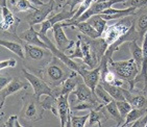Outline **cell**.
Segmentation results:
<instances>
[{
  "instance_id": "1",
  "label": "cell",
  "mask_w": 147,
  "mask_h": 127,
  "mask_svg": "<svg viewBox=\"0 0 147 127\" xmlns=\"http://www.w3.org/2000/svg\"><path fill=\"white\" fill-rule=\"evenodd\" d=\"M74 70L69 68L65 62L59 57L53 58L45 66L43 72V79L52 88H57L62 85L66 79L73 74Z\"/></svg>"
},
{
  "instance_id": "2",
  "label": "cell",
  "mask_w": 147,
  "mask_h": 127,
  "mask_svg": "<svg viewBox=\"0 0 147 127\" xmlns=\"http://www.w3.org/2000/svg\"><path fill=\"white\" fill-rule=\"evenodd\" d=\"M107 62H108V68L111 71H113L117 77L127 82L129 85L128 90L133 91L134 87H135V79L140 72V69L136 62L134 60V58L127 59V60H119V62H114L113 59L111 58Z\"/></svg>"
},
{
  "instance_id": "3",
  "label": "cell",
  "mask_w": 147,
  "mask_h": 127,
  "mask_svg": "<svg viewBox=\"0 0 147 127\" xmlns=\"http://www.w3.org/2000/svg\"><path fill=\"white\" fill-rule=\"evenodd\" d=\"M23 108L21 110V117L25 120L29 121H40L43 118V108L41 104V100L37 98V96L32 95H27L23 96Z\"/></svg>"
},
{
  "instance_id": "4",
  "label": "cell",
  "mask_w": 147,
  "mask_h": 127,
  "mask_svg": "<svg viewBox=\"0 0 147 127\" xmlns=\"http://www.w3.org/2000/svg\"><path fill=\"white\" fill-rule=\"evenodd\" d=\"M131 24L128 20H125L123 18V20L119 21L118 23L111 25L109 27H107L105 30V32L102 34L103 37V42L105 43V45L111 46L115 44L117 41L121 39L124 34H126L129 31V29L131 28Z\"/></svg>"
},
{
  "instance_id": "5",
  "label": "cell",
  "mask_w": 147,
  "mask_h": 127,
  "mask_svg": "<svg viewBox=\"0 0 147 127\" xmlns=\"http://www.w3.org/2000/svg\"><path fill=\"white\" fill-rule=\"evenodd\" d=\"M22 73H23V75H24V77H25L26 80L29 82V85H31V88L34 90V94L37 96L38 99L41 100V97L46 96V95L55 96L54 90H52L50 85H49L43 78H40L37 75L30 73V72H28L26 69H23Z\"/></svg>"
},
{
  "instance_id": "6",
  "label": "cell",
  "mask_w": 147,
  "mask_h": 127,
  "mask_svg": "<svg viewBox=\"0 0 147 127\" xmlns=\"http://www.w3.org/2000/svg\"><path fill=\"white\" fill-rule=\"evenodd\" d=\"M74 97L75 99H71V104H74L76 102H91L94 105H96V108H98L99 105H101L102 103H100V100L97 98L96 94L90 87L86 85L85 82L79 83L76 87V89L70 94Z\"/></svg>"
},
{
  "instance_id": "7",
  "label": "cell",
  "mask_w": 147,
  "mask_h": 127,
  "mask_svg": "<svg viewBox=\"0 0 147 127\" xmlns=\"http://www.w3.org/2000/svg\"><path fill=\"white\" fill-rule=\"evenodd\" d=\"M54 3H57L55 0H49L48 2L45 3L41 7H38L36 11H32L31 13L27 14L25 17L26 22L28 23L29 26H34L36 24L44 22L51 11L54 9Z\"/></svg>"
},
{
  "instance_id": "8",
  "label": "cell",
  "mask_w": 147,
  "mask_h": 127,
  "mask_svg": "<svg viewBox=\"0 0 147 127\" xmlns=\"http://www.w3.org/2000/svg\"><path fill=\"white\" fill-rule=\"evenodd\" d=\"M25 50V58L27 60L32 62H42L43 59H48L51 60L53 58V54L48 48H43L37 45H31L26 43L24 45Z\"/></svg>"
},
{
  "instance_id": "9",
  "label": "cell",
  "mask_w": 147,
  "mask_h": 127,
  "mask_svg": "<svg viewBox=\"0 0 147 127\" xmlns=\"http://www.w3.org/2000/svg\"><path fill=\"white\" fill-rule=\"evenodd\" d=\"M76 11H62L55 14L54 16L52 17L48 18V19H46L44 22H42L41 24V29H40L39 34H47V31L49 29H52L54 24H57L59 22H65L67 20H70L71 18L73 17L74 15H75Z\"/></svg>"
},
{
  "instance_id": "10",
  "label": "cell",
  "mask_w": 147,
  "mask_h": 127,
  "mask_svg": "<svg viewBox=\"0 0 147 127\" xmlns=\"http://www.w3.org/2000/svg\"><path fill=\"white\" fill-rule=\"evenodd\" d=\"M52 32H53V37L57 43V48L62 51H67L70 49L71 47H73L75 45L74 41H71L68 38L66 37V34L64 31V25L62 22H59L57 24H54L52 27Z\"/></svg>"
},
{
  "instance_id": "11",
  "label": "cell",
  "mask_w": 147,
  "mask_h": 127,
  "mask_svg": "<svg viewBox=\"0 0 147 127\" xmlns=\"http://www.w3.org/2000/svg\"><path fill=\"white\" fill-rule=\"evenodd\" d=\"M70 95H61L57 97V113L61 119V126H71V115H70Z\"/></svg>"
},
{
  "instance_id": "12",
  "label": "cell",
  "mask_w": 147,
  "mask_h": 127,
  "mask_svg": "<svg viewBox=\"0 0 147 127\" xmlns=\"http://www.w3.org/2000/svg\"><path fill=\"white\" fill-rule=\"evenodd\" d=\"M78 73L82 75L84 82L86 85L90 87L92 90H95L98 83L100 82L101 78V65H99L96 68L92 69V70H87L85 68H80Z\"/></svg>"
},
{
  "instance_id": "13",
  "label": "cell",
  "mask_w": 147,
  "mask_h": 127,
  "mask_svg": "<svg viewBox=\"0 0 147 127\" xmlns=\"http://www.w3.org/2000/svg\"><path fill=\"white\" fill-rule=\"evenodd\" d=\"M19 22L20 20L15 17L13 11L7 6L1 7V30L11 31V29H13V34H15Z\"/></svg>"
},
{
  "instance_id": "14",
  "label": "cell",
  "mask_w": 147,
  "mask_h": 127,
  "mask_svg": "<svg viewBox=\"0 0 147 127\" xmlns=\"http://www.w3.org/2000/svg\"><path fill=\"white\" fill-rule=\"evenodd\" d=\"M26 88H27L26 83L22 82L19 79H13L5 88L1 89V92H0V95H1L0 96V108H1V110H2L4 102H5L7 97L15 93H17L20 90H22V89H26Z\"/></svg>"
},
{
  "instance_id": "15",
  "label": "cell",
  "mask_w": 147,
  "mask_h": 127,
  "mask_svg": "<svg viewBox=\"0 0 147 127\" xmlns=\"http://www.w3.org/2000/svg\"><path fill=\"white\" fill-rule=\"evenodd\" d=\"M82 82H84L82 75L78 72L74 71L73 74L71 76H69L62 85H59L61 87V89H59V96L61 95H70L76 89L77 85L79 83H82Z\"/></svg>"
},
{
  "instance_id": "16",
  "label": "cell",
  "mask_w": 147,
  "mask_h": 127,
  "mask_svg": "<svg viewBox=\"0 0 147 127\" xmlns=\"http://www.w3.org/2000/svg\"><path fill=\"white\" fill-rule=\"evenodd\" d=\"M19 39H21L22 41H24L25 43H28L31 45H37L43 48H48L46 43L41 39L40 34L34 30V26H29L28 29L24 30L23 32L19 34Z\"/></svg>"
},
{
  "instance_id": "17",
  "label": "cell",
  "mask_w": 147,
  "mask_h": 127,
  "mask_svg": "<svg viewBox=\"0 0 147 127\" xmlns=\"http://www.w3.org/2000/svg\"><path fill=\"white\" fill-rule=\"evenodd\" d=\"M125 100L129 102L133 108H147V96L142 94H134L131 91L123 88Z\"/></svg>"
},
{
  "instance_id": "18",
  "label": "cell",
  "mask_w": 147,
  "mask_h": 127,
  "mask_svg": "<svg viewBox=\"0 0 147 127\" xmlns=\"http://www.w3.org/2000/svg\"><path fill=\"white\" fill-rule=\"evenodd\" d=\"M7 7L11 11H28L38 9L29 0H7Z\"/></svg>"
},
{
  "instance_id": "19",
  "label": "cell",
  "mask_w": 147,
  "mask_h": 127,
  "mask_svg": "<svg viewBox=\"0 0 147 127\" xmlns=\"http://www.w3.org/2000/svg\"><path fill=\"white\" fill-rule=\"evenodd\" d=\"M82 54H84L82 62H85L86 65H88L91 69H94V67H95L97 62V59L96 55H95V53H94L92 48H91V45L87 41H82Z\"/></svg>"
},
{
  "instance_id": "20",
  "label": "cell",
  "mask_w": 147,
  "mask_h": 127,
  "mask_svg": "<svg viewBox=\"0 0 147 127\" xmlns=\"http://www.w3.org/2000/svg\"><path fill=\"white\" fill-rule=\"evenodd\" d=\"M73 26H74V27H77L80 32H82L85 36L91 38V39H94V40L98 39L99 37H101V36H102L100 32H98L96 29L94 28L93 26L91 25L88 21H82V22L75 23Z\"/></svg>"
},
{
  "instance_id": "21",
  "label": "cell",
  "mask_w": 147,
  "mask_h": 127,
  "mask_svg": "<svg viewBox=\"0 0 147 127\" xmlns=\"http://www.w3.org/2000/svg\"><path fill=\"white\" fill-rule=\"evenodd\" d=\"M0 44L2 47L9 49V51H11L13 53H15L16 55L20 57V58L24 59L25 58V50H24V46H22L19 43L11 42V41H6V40H1Z\"/></svg>"
},
{
  "instance_id": "22",
  "label": "cell",
  "mask_w": 147,
  "mask_h": 127,
  "mask_svg": "<svg viewBox=\"0 0 147 127\" xmlns=\"http://www.w3.org/2000/svg\"><path fill=\"white\" fill-rule=\"evenodd\" d=\"M147 113V108H133L130 110L126 118L124 120V123H122L121 126H133V124L139 119H141Z\"/></svg>"
},
{
  "instance_id": "23",
  "label": "cell",
  "mask_w": 147,
  "mask_h": 127,
  "mask_svg": "<svg viewBox=\"0 0 147 127\" xmlns=\"http://www.w3.org/2000/svg\"><path fill=\"white\" fill-rule=\"evenodd\" d=\"M129 51L131 54V57L138 65L139 69L141 70L142 62H143V48L138 45L136 40H133L129 42Z\"/></svg>"
},
{
  "instance_id": "24",
  "label": "cell",
  "mask_w": 147,
  "mask_h": 127,
  "mask_svg": "<svg viewBox=\"0 0 147 127\" xmlns=\"http://www.w3.org/2000/svg\"><path fill=\"white\" fill-rule=\"evenodd\" d=\"M102 106H103V104L99 105L98 108H96L91 110L90 116H89V120H88V126H95V125L101 126L102 125V119H105V114L102 113V112H99V110Z\"/></svg>"
},
{
  "instance_id": "25",
  "label": "cell",
  "mask_w": 147,
  "mask_h": 127,
  "mask_svg": "<svg viewBox=\"0 0 147 127\" xmlns=\"http://www.w3.org/2000/svg\"><path fill=\"white\" fill-rule=\"evenodd\" d=\"M100 83H101V85H103V88L110 93V95L113 97L114 100L118 101V100H124L125 99L124 93H123V88L111 85V83H108V82H105V81H100Z\"/></svg>"
},
{
  "instance_id": "26",
  "label": "cell",
  "mask_w": 147,
  "mask_h": 127,
  "mask_svg": "<svg viewBox=\"0 0 147 127\" xmlns=\"http://www.w3.org/2000/svg\"><path fill=\"white\" fill-rule=\"evenodd\" d=\"M103 108L107 110L109 114H110V116L116 121L117 125L118 126H121V121H123L121 118V115H120V112L118 110V106H117V102L116 100H113V101L109 102L108 104H105L103 105Z\"/></svg>"
},
{
  "instance_id": "27",
  "label": "cell",
  "mask_w": 147,
  "mask_h": 127,
  "mask_svg": "<svg viewBox=\"0 0 147 127\" xmlns=\"http://www.w3.org/2000/svg\"><path fill=\"white\" fill-rule=\"evenodd\" d=\"M87 21H88L98 32H100L101 34L105 32V28H107V22H108V21L103 19L100 15H94V16L89 18Z\"/></svg>"
},
{
  "instance_id": "28",
  "label": "cell",
  "mask_w": 147,
  "mask_h": 127,
  "mask_svg": "<svg viewBox=\"0 0 147 127\" xmlns=\"http://www.w3.org/2000/svg\"><path fill=\"white\" fill-rule=\"evenodd\" d=\"M94 92H95V94H96L97 98L100 100V102H101L102 104H108L109 102L113 101L114 99L113 97L111 96L110 93H109L108 91L105 90V88H103V85L99 82L98 85H97L96 88H95V90H94Z\"/></svg>"
},
{
  "instance_id": "29",
  "label": "cell",
  "mask_w": 147,
  "mask_h": 127,
  "mask_svg": "<svg viewBox=\"0 0 147 127\" xmlns=\"http://www.w3.org/2000/svg\"><path fill=\"white\" fill-rule=\"evenodd\" d=\"M137 34H139L140 37H143L147 31V11L142 14L140 17L138 18L137 21V26H136Z\"/></svg>"
},
{
  "instance_id": "30",
  "label": "cell",
  "mask_w": 147,
  "mask_h": 127,
  "mask_svg": "<svg viewBox=\"0 0 147 127\" xmlns=\"http://www.w3.org/2000/svg\"><path fill=\"white\" fill-rule=\"evenodd\" d=\"M93 2H94V0H85V1H82V2L79 4V7L76 11V13H75V15H74L70 20H67V21H65V22H73V21L77 20L86 11H88L89 7L92 5V3Z\"/></svg>"
},
{
  "instance_id": "31",
  "label": "cell",
  "mask_w": 147,
  "mask_h": 127,
  "mask_svg": "<svg viewBox=\"0 0 147 127\" xmlns=\"http://www.w3.org/2000/svg\"><path fill=\"white\" fill-rule=\"evenodd\" d=\"M116 102H117L118 110H119V112H120V115H121L122 120L124 121L126 116L129 114L130 110H133V106H131V104H130L127 100H125V99L124 100H118V101H116Z\"/></svg>"
},
{
  "instance_id": "32",
  "label": "cell",
  "mask_w": 147,
  "mask_h": 127,
  "mask_svg": "<svg viewBox=\"0 0 147 127\" xmlns=\"http://www.w3.org/2000/svg\"><path fill=\"white\" fill-rule=\"evenodd\" d=\"M90 114L85 116H71V127H84L87 124Z\"/></svg>"
},
{
  "instance_id": "33",
  "label": "cell",
  "mask_w": 147,
  "mask_h": 127,
  "mask_svg": "<svg viewBox=\"0 0 147 127\" xmlns=\"http://www.w3.org/2000/svg\"><path fill=\"white\" fill-rule=\"evenodd\" d=\"M70 58H80L82 59L84 54H82V38H78L77 41H75L74 45V51L69 55Z\"/></svg>"
},
{
  "instance_id": "34",
  "label": "cell",
  "mask_w": 147,
  "mask_h": 127,
  "mask_svg": "<svg viewBox=\"0 0 147 127\" xmlns=\"http://www.w3.org/2000/svg\"><path fill=\"white\" fill-rule=\"evenodd\" d=\"M96 108V105H94L91 102H76L74 104L71 105V110H93Z\"/></svg>"
},
{
  "instance_id": "35",
  "label": "cell",
  "mask_w": 147,
  "mask_h": 127,
  "mask_svg": "<svg viewBox=\"0 0 147 127\" xmlns=\"http://www.w3.org/2000/svg\"><path fill=\"white\" fill-rule=\"evenodd\" d=\"M122 4L126 5L127 7H136V9L147 7V0H126L122 2Z\"/></svg>"
},
{
  "instance_id": "36",
  "label": "cell",
  "mask_w": 147,
  "mask_h": 127,
  "mask_svg": "<svg viewBox=\"0 0 147 127\" xmlns=\"http://www.w3.org/2000/svg\"><path fill=\"white\" fill-rule=\"evenodd\" d=\"M3 126L4 127H22L23 125L20 124L18 116L13 115V116H11L7 120H6V122L3 124Z\"/></svg>"
},
{
  "instance_id": "37",
  "label": "cell",
  "mask_w": 147,
  "mask_h": 127,
  "mask_svg": "<svg viewBox=\"0 0 147 127\" xmlns=\"http://www.w3.org/2000/svg\"><path fill=\"white\" fill-rule=\"evenodd\" d=\"M17 66V62L15 58H9L5 59V60H1L0 62V69L1 70H4L6 68H15Z\"/></svg>"
},
{
  "instance_id": "38",
  "label": "cell",
  "mask_w": 147,
  "mask_h": 127,
  "mask_svg": "<svg viewBox=\"0 0 147 127\" xmlns=\"http://www.w3.org/2000/svg\"><path fill=\"white\" fill-rule=\"evenodd\" d=\"M13 79L14 78H11V76H9V75H6V74L1 73V76H0V88L1 89L5 88L6 85H9Z\"/></svg>"
},
{
  "instance_id": "39",
  "label": "cell",
  "mask_w": 147,
  "mask_h": 127,
  "mask_svg": "<svg viewBox=\"0 0 147 127\" xmlns=\"http://www.w3.org/2000/svg\"><path fill=\"white\" fill-rule=\"evenodd\" d=\"M82 1H85V0H66V2L64 5L69 6V9H70V11H75L74 9H75L77 5H79Z\"/></svg>"
},
{
  "instance_id": "40",
  "label": "cell",
  "mask_w": 147,
  "mask_h": 127,
  "mask_svg": "<svg viewBox=\"0 0 147 127\" xmlns=\"http://www.w3.org/2000/svg\"><path fill=\"white\" fill-rule=\"evenodd\" d=\"M147 124V113L145 114L144 116L142 117L141 119H139L138 121H136L133 124V126H137V127H145V125Z\"/></svg>"
},
{
  "instance_id": "41",
  "label": "cell",
  "mask_w": 147,
  "mask_h": 127,
  "mask_svg": "<svg viewBox=\"0 0 147 127\" xmlns=\"http://www.w3.org/2000/svg\"><path fill=\"white\" fill-rule=\"evenodd\" d=\"M32 4H34L36 6H42V5H44L45 3L43 2L42 0H29Z\"/></svg>"
},
{
  "instance_id": "42",
  "label": "cell",
  "mask_w": 147,
  "mask_h": 127,
  "mask_svg": "<svg viewBox=\"0 0 147 127\" xmlns=\"http://www.w3.org/2000/svg\"><path fill=\"white\" fill-rule=\"evenodd\" d=\"M0 4H1V7L7 6V0H0Z\"/></svg>"
},
{
  "instance_id": "43",
  "label": "cell",
  "mask_w": 147,
  "mask_h": 127,
  "mask_svg": "<svg viewBox=\"0 0 147 127\" xmlns=\"http://www.w3.org/2000/svg\"><path fill=\"white\" fill-rule=\"evenodd\" d=\"M57 3H62V2H66V0H57Z\"/></svg>"
},
{
  "instance_id": "44",
  "label": "cell",
  "mask_w": 147,
  "mask_h": 127,
  "mask_svg": "<svg viewBox=\"0 0 147 127\" xmlns=\"http://www.w3.org/2000/svg\"><path fill=\"white\" fill-rule=\"evenodd\" d=\"M145 127H147V124H146V125H145Z\"/></svg>"
}]
</instances>
